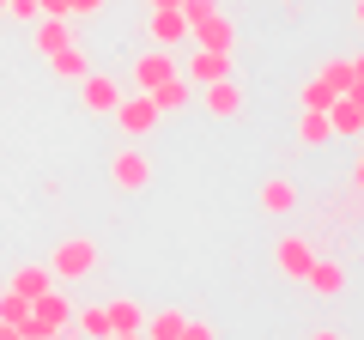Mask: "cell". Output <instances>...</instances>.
Returning <instances> with one entry per match:
<instances>
[{
    "label": "cell",
    "instance_id": "33",
    "mask_svg": "<svg viewBox=\"0 0 364 340\" xmlns=\"http://www.w3.org/2000/svg\"><path fill=\"white\" fill-rule=\"evenodd\" d=\"M104 340H146V334H122V328H109V334Z\"/></svg>",
    "mask_w": 364,
    "mask_h": 340
},
{
    "label": "cell",
    "instance_id": "2",
    "mask_svg": "<svg viewBox=\"0 0 364 340\" xmlns=\"http://www.w3.org/2000/svg\"><path fill=\"white\" fill-rule=\"evenodd\" d=\"M109 116H116V128L128 134V140H146V134L158 128V104L146 92H128V97H116V110H109Z\"/></svg>",
    "mask_w": 364,
    "mask_h": 340
},
{
    "label": "cell",
    "instance_id": "24",
    "mask_svg": "<svg viewBox=\"0 0 364 340\" xmlns=\"http://www.w3.org/2000/svg\"><path fill=\"white\" fill-rule=\"evenodd\" d=\"M25 316H31V298H25V292H13V286H6V292H0V322H25Z\"/></svg>",
    "mask_w": 364,
    "mask_h": 340
},
{
    "label": "cell",
    "instance_id": "15",
    "mask_svg": "<svg viewBox=\"0 0 364 340\" xmlns=\"http://www.w3.org/2000/svg\"><path fill=\"white\" fill-rule=\"evenodd\" d=\"M152 43H158V49H170V43H188V18H182L176 6H158V13H152Z\"/></svg>",
    "mask_w": 364,
    "mask_h": 340
},
{
    "label": "cell",
    "instance_id": "9",
    "mask_svg": "<svg viewBox=\"0 0 364 340\" xmlns=\"http://www.w3.org/2000/svg\"><path fill=\"white\" fill-rule=\"evenodd\" d=\"M304 286H310L316 298H340V292H346V267H340V262H328V255H316V262H310V274H304Z\"/></svg>",
    "mask_w": 364,
    "mask_h": 340
},
{
    "label": "cell",
    "instance_id": "17",
    "mask_svg": "<svg viewBox=\"0 0 364 340\" xmlns=\"http://www.w3.org/2000/svg\"><path fill=\"white\" fill-rule=\"evenodd\" d=\"M73 43V18H49L43 13L37 18V55H55V49H67Z\"/></svg>",
    "mask_w": 364,
    "mask_h": 340
},
{
    "label": "cell",
    "instance_id": "26",
    "mask_svg": "<svg viewBox=\"0 0 364 340\" xmlns=\"http://www.w3.org/2000/svg\"><path fill=\"white\" fill-rule=\"evenodd\" d=\"M176 13L188 18V31H195V25H200V18H207V13H219V0H182Z\"/></svg>",
    "mask_w": 364,
    "mask_h": 340
},
{
    "label": "cell",
    "instance_id": "31",
    "mask_svg": "<svg viewBox=\"0 0 364 340\" xmlns=\"http://www.w3.org/2000/svg\"><path fill=\"white\" fill-rule=\"evenodd\" d=\"M0 340H25V334H18V328H13V322H0Z\"/></svg>",
    "mask_w": 364,
    "mask_h": 340
},
{
    "label": "cell",
    "instance_id": "29",
    "mask_svg": "<svg viewBox=\"0 0 364 340\" xmlns=\"http://www.w3.org/2000/svg\"><path fill=\"white\" fill-rule=\"evenodd\" d=\"M37 6H43L49 18H73V0H37Z\"/></svg>",
    "mask_w": 364,
    "mask_h": 340
},
{
    "label": "cell",
    "instance_id": "16",
    "mask_svg": "<svg viewBox=\"0 0 364 340\" xmlns=\"http://www.w3.org/2000/svg\"><path fill=\"white\" fill-rule=\"evenodd\" d=\"M298 207V183L291 176H267L261 183V213H291Z\"/></svg>",
    "mask_w": 364,
    "mask_h": 340
},
{
    "label": "cell",
    "instance_id": "10",
    "mask_svg": "<svg viewBox=\"0 0 364 340\" xmlns=\"http://www.w3.org/2000/svg\"><path fill=\"white\" fill-rule=\"evenodd\" d=\"M328 128H334V140H358L364 134V104L358 97H334L328 104Z\"/></svg>",
    "mask_w": 364,
    "mask_h": 340
},
{
    "label": "cell",
    "instance_id": "27",
    "mask_svg": "<svg viewBox=\"0 0 364 340\" xmlns=\"http://www.w3.org/2000/svg\"><path fill=\"white\" fill-rule=\"evenodd\" d=\"M6 13H13L18 25H37V18H43V6H37V0H6Z\"/></svg>",
    "mask_w": 364,
    "mask_h": 340
},
{
    "label": "cell",
    "instance_id": "5",
    "mask_svg": "<svg viewBox=\"0 0 364 340\" xmlns=\"http://www.w3.org/2000/svg\"><path fill=\"white\" fill-rule=\"evenodd\" d=\"M310 262H316V243H310L304 231H291V237L273 243V267H279L286 280H304V274H310Z\"/></svg>",
    "mask_w": 364,
    "mask_h": 340
},
{
    "label": "cell",
    "instance_id": "7",
    "mask_svg": "<svg viewBox=\"0 0 364 340\" xmlns=\"http://www.w3.org/2000/svg\"><path fill=\"white\" fill-rule=\"evenodd\" d=\"M73 92H79V104H85L91 116H109V110H116V97H122V85H116L109 73H85Z\"/></svg>",
    "mask_w": 364,
    "mask_h": 340
},
{
    "label": "cell",
    "instance_id": "1",
    "mask_svg": "<svg viewBox=\"0 0 364 340\" xmlns=\"http://www.w3.org/2000/svg\"><path fill=\"white\" fill-rule=\"evenodd\" d=\"M91 267H97V243H91V237H61L55 255H49V274L55 280H85Z\"/></svg>",
    "mask_w": 364,
    "mask_h": 340
},
{
    "label": "cell",
    "instance_id": "18",
    "mask_svg": "<svg viewBox=\"0 0 364 340\" xmlns=\"http://www.w3.org/2000/svg\"><path fill=\"white\" fill-rule=\"evenodd\" d=\"M334 140V128H328V110H304V122H298V146H328Z\"/></svg>",
    "mask_w": 364,
    "mask_h": 340
},
{
    "label": "cell",
    "instance_id": "22",
    "mask_svg": "<svg viewBox=\"0 0 364 340\" xmlns=\"http://www.w3.org/2000/svg\"><path fill=\"white\" fill-rule=\"evenodd\" d=\"M109 310V328H122V334H140V322H146V310L134 298H116V304H104Z\"/></svg>",
    "mask_w": 364,
    "mask_h": 340
},
{
    "label": "cell",
    "instance_id": "36",
    "mask_svg": "<svg viewBox=\"0 0 364 340\" xmlns=\"http://www.w3.org/2000/svg\"><path fill=\"white\" fill-rule=\"evenodd\" d=\"M146 6H152V13H158V6H182V0H146Z\"/></svg>",
    "mask_w": 364,
    "mask_h": 340
},
{
    "label": "cell",
    "instance_id": "32",
    "mask_svg": "<svg viewBox=\"0 0 364 340\" xmlns=\"http://www.w3.org/2000/svg\"><path fill=\"white\" fill-rule=\"evenodd\" d=\"M310 340H340V328H316V334Z\"/></svg>",
    "mask_w": 364,
    "mask_h": 340
},
{
    "label": "cell",
    "instance_id": "28",
    "mask_svg": "<svg viewBox=\"0 0 364 340\" xmlns=\"http://www.w3.org/2000/svg\"><path fill=\"white\" fill-rule=\"evenodd\" d=\"M176 340H219V328L213 322H195V316H188V322H182V334Z\"/></svg>",
    "mask_w": 364,
    "mask_h": 340
},
{
    "label": "cell",
    "instance_id": "19",
    "mask_svg": "<svg viewBox=\"0 0 364 340\" xmlns=\"http://www.w3.org/2000/svg\"><path fill=\"white\" fill-rule=\"evenodd\" d=\"M6 286H13V292H25V298H43V292H49V286H61V280H55L49 267H18V274L6 280Z\"/></svg>",
    "mask_w": 364,
    "mask_h": 340
},
{
    "label": "cell",
    "instance_id": "3",
    "mask_svg": "<svg viewBox=\"0 0 364 340\" xmlns=\"http://www.w3.org/2000/svg\"><path fill=\"white\" fill-rule=\"evenodd\" d=\"M109 183H116V188H128V195L152 188V158H146L140 146H122V152L109 158Z\"/></svg>",
    "mask_w": 364,
    "mask_h": 340
},
{
    "label": "cell",
    "instance_id": "14",
    "mask_svg": "<svg viewBox=\"0 0 364 340\" xmlns=\"http://www.w3.org/2000/svg\"><path fill=\"white\" fill-rule=\"evenodd\" d=\"M146 97H152V104H158V116H164V110H170V116H176V110L188 104V97H195V92H188V79H182V67H176V73H170V79H158V85H152V92H146Z\"/></svg>",
    "mask_w": 364,
    "mask_h": 340
},
{
    "label": "cell",
    "instance_id": "25",
    "mask_svg": "<svg viewBox=\"0 0 364 340\" xmlns=\"http://www.w3.org/2000/svg\"><path fill=\"white\" fill-rule=\"evenodd\" d=\"M298 97H304V110H328V104H334V97H340V92H328L322 79H316V73H310V85H304V92H298Z\"/></svg>",
    "mask_w": 364,
    "mask_h": 340
},
{
    "label": "cell",
    "instance_id": "12",
    "mask_svg": "<svg viewBox=\"0 0 364 340\" xmlns=\"http://www.w3.org/2000/svg\"><path fill=\"white\" fill-rule=\"evenodd\" d=\"M43 61H49V73H55V79H67V85H79V79L91 73V61H85V49H79V37L67 43V49H55V55H43Z\"/></svg>",
    "mask_w": 364,
    "mask_h": 340
},
{
    "label": "cell",
    "instance_id": "30",
    "mask_svg": "<svg viewBox=\"0 0 364 340\" xmlns=\"http://www.w3.org/2000/svg\"><path fill=\"white\" fill-rule=\"evenodd\" d=\"M109 0H73V18H91V13H104Z\"/></svg>",
    "mask_w": 364,
    "mask_h": 340
},
{
    "label": "cell",
    "instance_id": "35",
    "mask_svg": "<svg viewBox=\"0 0 364 340\" xmlns=\"http://www.w3.org/2000/svg\"><path fill=\"white\" fill-rule=\"evenodd\" d=\"M352 183H358V188H364V152H358V170H352Z\"/></svg>",
    "mask_w": 364,
    "mask_h": 340
},
{
    "label": "cell",
    "instance_id": "23",
    "mask_svg": "<svg viewBox=\"0 0 364 340\" xmlns=\"http://www.w3.org/2000/svg\"><path fill=\"white\" fill-rule=\"evenodd\" d=\"M73 328H79V340H104V334H109V310H104V304L73 310Z\"/></svg>",
    "mask_w": 364,
    "mask_h": 340
},
{
    "label": "cell",
    "instance_id": "37",
    "mask_svg": "<svg viewBox=\"0 0 364 340\" xmlns=\"http://www.w3.org/2000/svg\"><path fill=\"white\" fill-rule=\"evenodd\" d=\"M0 13H6V0H0Z\"/></svg>",
    "mask_w": 364,
    "mask_h": 340
},
{
    "label": "cell",
    "instance_id": "11",
    "mask_svg": "<svg viewBox=\"0 0 364 340\" xmlns=\"http://www.w3.org/2000/svg\"><path fill=\"white\" fill-rule=\"evenodd\" d=\"M176 73V61H170V49H146L140 61H134V92H152L158 79Z\"/></svg>",
    "mask_w": 364,
    "mask_h": 340
},
{
    "label": "cell",
    "instance_id": "20",
    "mask_svg": "<svg viewBox=\"0 0 364 340\" xmlns=\"http://www.w3.org/2000/svg\"><path fill=\"white\" fill-rule=\"evenodd\" d=\"M182 322H188L182 310H158V316H146V322H140V334H146V340H176Z\"/></svg>",
    "mask_w": 364,
    "mask_h": 340
},
{
    "label": "cell",
    "instance_id": "6",
    "mask_svg": "<svg viewBox=\"0 0 364 340\" xmlns=\"http://www.w3.org/2000/svg\"><path fill=\"white\" fill-rule=\"evenodd\" d=\"M188 85H213V79H231V49H195L188 67H182Z\"/></svg>",
    "mask_w": 364,
    "mask_h": 340
},
{
    "label": "cell",
    "instance_id": "34",
    "mask_svg": "<svg viewBox=\"0 0 364 340\" xmlns=\"http://www.w3.org/2000/svg\"><path fill=\"white\" fill-rule=\"evenodd\" d=\"M352 18H358V31H364V0H352Z\"/></svg>",
    "mask_w": 364,
    "mask_h": 340
},
{
    "label": "cell",
    "instance_id": "4",
    "mask_svg": "<svg viewBox=\"0 0 364 340\" xmlns=\"http://www.w3.org/2000/svg\"><path fill=\"white\" fill-rule=\"evenodd\" d=\"M195 92H200V110H207L213 122L243 116V85H237V79H213V85H195Z\"/></svg>",
    "mask_w": 364,
    "mask_h": 340
},
{
    "label": "cell",
    "instance_id": "21",
    "mask_svg": "<svg viewBox=\"0 0 364 340\" xmlns=\"http://www.w3.org/2000/svg\"><path fill=\"white\" fill-rule=\"evenodd\" d=\"M316 79H322L328 92H340V97H346V92H352V61H346V55H334V61H322V67H316Z\"/></svg>",
    "mask_w": 364,
    "mask_h": 340
},
{
    "label": "cell",
    "instance_id": "13",
    "mask_svg": "<svg viewBox=\"0 0 364 340\" xmlns=\"http://www.w3.org/2000/svg\"><path fill=\"white\" fill-rule=\"evenodd\" d=\"M31 316H37V322H43V328H49V334H55V328H67V322H73V304H67L61 292L49 286V292H43V298H31Z\"/></svg>",
    "mask_w": 364,
    "mask_h": 340
},
{
    "label": "cell",
    "instance_id": "8",
    "mask_svg": "<svg viewBox=\"0 0 364 340\" xmlns=\"http://www.w3.org/2000/svg\"><path fill=\"white\" fill-rule=\"evenodd\" d=\"M188 43H195V49H237V25H231V13H207L195 31H188Z\"/></svg>",
    "mask_w": 364,
    "mask_h": 340
}]
</instances>
